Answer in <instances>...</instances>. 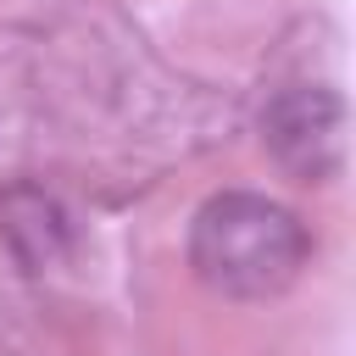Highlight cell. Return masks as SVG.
Wrapping results in <instances>:
<instances>
[{
    "mask_svg": "<svg viewBox=\"0 0 356 356\" xmlns=\"http://www.w3.org/2000/svg\"><path fill=\"white\" fill-rule=\"evenodd\" d=\"M189 261L217 295L261 300L306 267V228L261 195H217L195 217Z\"/></svg>",
    "mask_w": 356,
    "mask_h": 356,
    "instance_id": "6da1fadb",
    "label": "cell"
}]
</instances>
